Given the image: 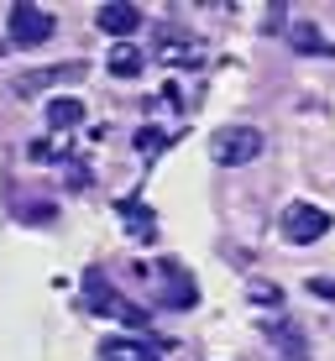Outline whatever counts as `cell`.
I'll use <instances>...</instances> for the list:
<instances>
[{
	"instance_id": "1",
	"label": "cell",
	"mask_w": 335,
	"mask_h": 361,
	"mask_svg": "<svg viewBox=\"0 0 335 361\" xmlns=\"http://www.w3.org/2000/svg\"><path fill=\"white\" fill-rule=\"evenodd\" d=\"M84 304H90L95 314H110V319H121V325H131V330H147V325H152V314H147L142 304H131V298H121V293L105 283L100 267L84 272Z\"/></svg>"
},
{
	"instance_id": "6",
	"label": "cell",
	"mask_w": 335,
	"mask_h": 361,
	"mask_svg": "<svg viewBox=\"0 0 335 361\" xmlns=\"http://www.w3.org/2000/svg\"><path fill=\"white\" fill-rule=\"evenodd\" d=\"M157 272H163V304L168 309H194L200 304V288H194V278L178 262H157Z\"/></svg>"
},
{
	"instance_id": "13",
	"label": "cell",
	"mask_w": 335,
	"mask_h": 361,
	"mask_svg": "<svg viewBox=\"0 0 335 361\" xmlns=\"http://www.w3.org/2000/svg\"><path fill=\"white\" fill-rule=\"evenodd\" d=\"M121 215H126V226H131V231H142V235H152V220H147V215H142V204H131V199H126V204H121Z\"/></svg>"
},
{
	"instance_id": "11",
	"label": "cell",
	"mask_w": 335,
	"mask_h": 361,
	"mask_svg": "<svg viewBox=\"0 0 335 361\" xmlns=\"http://www.w3.org/2000/svg\"><path fill=\"white\" fill-rule=\"evenodd\" d=\"M142 63H147V58H142V47H136V42H116V47H110V58H105V68L116 73V79H136Z\"/></svg>"
},
{
	"instance_id": "17",
	"label": "cell",
	"mask_w": 335,
	"mask_h": 361,
	"mask_svg": "<svg viewBox=\"0 0 335 361\" xmlns=\"http://www.w3.org/2000/svg\"><path fill=\"white\" fill-rule=\"evenodd\" d=\"M252 298H257V304H278V288H272V283H252Z\"/></svg>"
},
{
	"instance_id": "14",
	"label": "cell",
	"mask_w": 335,
	"mask_h": 361,
	"mask_svg": "<svg viewBox=\"0 0 335 361\" xmlns=\"http://www.w3.org/2000/svg\"><path fill=\"white\" fill-rule=\"evenodd\" d=\"M163 58H168V63H200V47H183V42H168V47H163Z\"/></svg>"
},
{
	"instance_id": "16",
	"label": "cell",
	"mask_w": 335,
	"mask_h": 361,
	"mask_svg": "<svg viewBox=\"0 0 335 361\" xmlns=\"http://www.w3.org/2000/svg\"><path fill=\"white\" fill-rule=\"evenodd\" d=\"M309 293L325 298V304H335V283H330V278H309Z\"/></svg>"
},
{
	"instance_id": "3",
	"label": "cell",
	"mask_w": 335,
	"mask_h": 361,
	"mask_svg": "<svg viewBox=\"0 0 335 361\" xmlns=\"http://www.w3.org/2000/svg\"><path fill=\"white\" fill-rule=\"evenodd\" d=\"M6 27H11V47H42L47 37H53L58 21L47 16L42 6H32V0H16L11 16H6Z\"/></svg>"
},
{
	"instance_id": "5",
	"label": "cell",
	"mask_w": 335,
	"mask_h": 361,
	"mask_svg": "<svg viewBox=\"0 0 335 361\" xmlns=\"http://www.w3.org/2000/svg\"><path fill=\"white\" fill-rule=\"evenodd\" d=\"M63 79H84V63H58V68H32V73H21L11 90H16V99H37L47 90V84H63Z\"/></svg>"
},
{
	"instance_id": "7",
	"label": "cell",
	"mask_w": 335,
	"mask_h": 361,
	"mask_svg": "<svg viewBox=\"0 0 335 361\" xmlns=\"http://www.w3.org/2000/svg\"><path fill=\"white\" fill-rule=\"evenodd\" d=\"M95 27H100L105 37H136V27H142V11H136L131 0H110V6L95 11Z\"/></svg>"
},
{
	"instance_id": "2",
	"label": "cell",
	"mask_w": 335,
	"mask_h": 361,
	"mask_svg": "<svg viewBox=\"0 0 335 361\" xmlns=\"http://www.w3.org/2000/svg\"><path fill=\"white\" fill-rule=\"evenodd\" d=\"M209 157H215L220 168L252 163V157H262V131L257 126H220L215 142H209Z\"/></svg>"
},
{
	"instance_id": "12",
	"label": "cell",
	"mask_w": 335,
	"mask_h": 361,
	"mask_svg": "<svg viewBox=\"0 0 335 361\" xmlns=\"http://www.w3.org/2000/svg\"><path fill=\"white\" fill-rule=\"evenodd\" d=\"M272 341L283 345V356H288V361H309V351H304V341H299V330H293V325H272Z\"/></svg>"
},
{
	"instance_id": "10",
	"label": "cell",
	"mask_w": 335,
	"mask_h": 361,
	"mask_svg": "<svg viewBox=\"0 0 335 361\" xmlns=\"http://www.w3.org/2000/svg\"><path fill=\"white\" fill-rule=\"evenodd\" d=\"M288 42H293V53H319V58H335V42H325V32H319L315 21H293V27H288Z\"/></svg>"
},
{
	"instance_id": "9",
	"label": "cell",
	"mask_w": 335,
	"mask_h": 361,
	"mask_svg": "<svg viewBox=\"0 0 335 361\" xmlns=\"http://www.w3.org/2000/svg\"><path fill=\"white\" fill-rule=\"evenodd\" d=\"M47 126H53V131H73V126H84V99H79V94H58V99H47Z\"/></svg>"
},
{
	"instance_id": "15",
	"label": "cell",
	"mask_w": 335,
	"mask_h": 361,
	"mask_svg": "<svg viewBox=\"0 0 335 361\" xmlns=\"http://www.w3.org/2000/svg\"><path fill=\"white\" fill-rule=\"evenodd\" d=\"M163 142H168V131H136V147H142V152H163Z\"/></svg>"
},
{
	"instance_id": "4",
	"label": "cell",
	"mask_w": 335,
	"mask_h": 361,
	"mask_svg": "<svg viewBox=\"0 0 335 361\" xmlns=\"http://www.w3.org/2000/svg\"><path fill=\"white\" fill-rule=\"evenodd\" d=\"M325 231H330V215H325L319 204H309V199H299V204H288V209H283V235H288L293 246L319 241Z\"/></svg>"
},
{
	"instance_id": "8",
	"label": "cell",
	"mask_w": 335,
	"mask_h": 361,
	"mask_svg": "<svg viewBox=\"0 0 335 361\" xmlns=\"http://www.w3.org/2000/svg\"><path fill=\"white\" fill-rule=\"evenodd\" d=\"M100 361H163L152 341H136V335H110L100 341Z\"/></svg>"
}]
</instances>
